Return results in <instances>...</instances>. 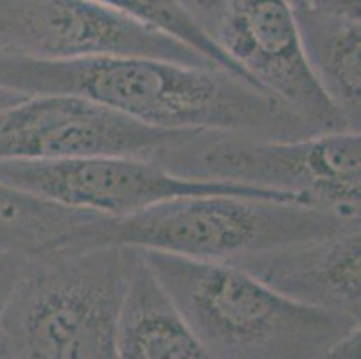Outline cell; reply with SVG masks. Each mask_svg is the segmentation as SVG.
Instances as JSON below:
<instances>
[{
    "instance_id": "cell-1",
    "label": "cell",
    "mask_w": 361,
    "mask_h": 359,
    "mask_svg": "<svg viewBox=\"0 0 361 359\" xmlns=\"http://www.w3.org/2000/svg\"><path fill=\"white\" fill-rule=\"evenodd\" d=\"M0 88L27 95H78L162 130L275 138L314 133L274 95L232 72L155 58L31 59L0 54Z\"/></svg>"
},
{
    "instance_id": "cell-2",
    "label": "cell",
    "mask_w": 361,
    "mask_h": 359,
    "mask_svg": "<svg viewBox=\"0 0 361 359\" xmlns=\"http://www.w3.org/2000/svg\"><path fill=\"white\" fill-rule=\"evenodd\" d=\"M140 257L216 359H361L357 318L291 300L234 264Z\"/></svg>"
},
{
    "instance_id": "cell-3",
    "label": "cell",
    "mask_w": 361,
    "mask_h": 359,
    "mask_svg": "<svg viewBox=\"0 0 361 359\" xmlns=\"http://www.w3.org/2000/svg\"><path fill=\"white\" fill-rule=\"evenodd\" d=\"M356 221L360 217L322 207L246 190H218L173 197L131 216H97L68 233L58 253L121 246L235 264L279 246L329 236Z\"/></svg>"
},
{
    "instance_id": "cell-4",
    "label": "cell",
    "mask_w": 361,
    "mask_h": 359,
    "mask_svg": "<svg viewBox=\"0 0 361 359\" xmlns=\"http://www.w3.org/2000/svg\"><path fill=\"white\" fill-rule=\"evenodd\" d=\"M140 253L99 246L35 259L0 322L2 359H117Z\"/></svg>"
},
{
    "instance_id": "cell-5",
    "label": "cell",
    "mask_w": 361,
    "mask_h": 359,
    "mask_svg": "<svg viewBox=\"0 0 361 359\" xmlns=\"http://www.w3.org/2000/svg\"><path fill=\"white\" fill-rule=\"evenodd\" d=\"M153 162L180 178L261 190L284 202L360 217V131L297 138L191 131Z\"/></svg>"
},
{
    "instance_id": "cell-6",
    "label": "cell",
    "mask_w": 361,
    "mask_h": 359,
    "mask_svg": "<svg viewBox=\"0 0 361 359\" xmlns=\"http://www.w3.org/2000/svg\"><path fill=\"white\" fill-rule=\"evenodd\" d=\"M0 54L31 59L140 56L219 68L178 39L92 0H0Z\"/></svg>"
},
{
    "instance_id": "cell-7",
    "label": "cell",
    "mask_w": 361,
    "mask_h": 359,
    "mask_svg": "<svg viewBox=\"0 0 361 359\" xmlns=\"http://www.w3.org/2000/svg\"><path fill=\"white\" fill-rule=\"evenodd\" d=\"M191 131L153 128L71 94H35L0 110V162L88 157L155 160Z\"/></svg>"
},
{
    "instance_id": "cell-8",
    "label": "cell",
    "mask_w": 361,
    "mask_h": 359,
    "mask_svg": "<svg viewBox=\"0 0 361 359\" xmlns=\"http://www.w3.org/2000/svg\"><path fill=\"white\" fill-rule=\"evenodd\" d=\"M214 39L248 81L313 131L353 130L318 83L288 0H225Z\"/></svg>"
},
{
    "instance_id": "cell-9",
    "label": "cell",
    "mask_w": 361,
    "mask_h": 359,
    "mask_svg": "<svg viewBox=\"0 0 361 359\" xmlns=\"http://www.w3.org/2000/svg\"><path fill=\"white\" fill-rule=\"evenodd\" d=\"M0 182L67 209L103 217L131 216L173 197L218 190H246L284 202L261 190L180 178L153 160L131 157L0 162Z\"/></svg>"
},
{
    "instance_id": "cell-10",
    "label": "cell",
    "mask_w": 361,
    "mask_h": 359,
    "mask_svg": "<svg viewBox=\"0 0 361 359\" xmlns=\"http://www.w3.org/2000/svg\"><path fill=\"white\" fill-rule=\"evenodd\" d=\"M234 266L291 300L360 320L361 221L246 257Z\"/></svg>"
},
{
    "instance_id": "cell-11",
    "label": "cell",
    "mask_w": 361,
    "mask_h": 359,
    "mask_svg": "<svg viewBox=\"0 0 361 359\" xmlns=\"http://www.w3.org/2000/svg\"><path fill=\"white\" fill-rule=\"evenodd\" d=\"M117 359H216L140 255L121 309Z\"/></svg>"
},
{
    "instance_id": "cell-12",
    "label": "cell",
    "mask_w": 361,
    "mask_h": 359,
    "mask_svg": "<svg viewBox=\"0 0 361 359\" xmlns=\"http://www.w3.org/2000/svg\"><path fill=\"white\" fill-rule=\"evenodd\" d=\"M297 25L318 83L349 128L360 131L361 20H306Z\"/></svg>"
},
{
    "instance_id": "cell-13",
    "label": "cell",
    "mask_w": 361,
    "mask_h": 359,
    "mask_svg": "<svg viewBox=\"0 0 361 359\" xmlns=\"http://www.w3.org/2000/svg\"><path fill=\"white\" fill-rule=\"evenodd\" d=\"M97 217L0 182V250L40 259L60 252L65 237Z\"/></svg>"
},
{
    "instance_id": "cell-14",
    "label": "cell",
    "mask_w": 361,
    "mask_h": 359,
    "mask_svg": "<svg viewBox=\"0 0 361 359\" xmlns=\"http://www.w3.org/2000/svg\"><path fill=\"white\" fill-rule=\"evenodd\" d=\"M92 2L114 9L121 15L130 16L140 24L149 25V28L157 29V31L171 36V38L178 39L180 44L195 49L203 58L212 61L216 67L246 79L231 63V59L223 54L214 38L203 29V25L185 8L183 0H92Z\"/></svg>"
},
{
    "instance_id": "cell-15",
    "label": "cell",
    "mask_w": 361,
    "mask_h": 359,
    "mask_svg": "<svg viewBox=\"0 0 361 359\" xmlns=\"http://www.w3.org/2000/svg\"><path fill=\"white\" fill-rule=\"evenodd\" d=\"M32 261H35L32 257L24 253L0 250V322L15 298L22 281L31 269Z\"/></svg>"
},
{
    "instance_id": "cell-16",
    "label": "cell",
    "mask_w": 361,
    "mask_h": 359,
    "mask_svg": "<svg viewBox=\"0 0 361 359\" xmlns=\"http://www.w3.org/2000/svg\"><path fill=\"white\" fill-rule=\"evenodd\" d=\"M223 2L225 0H183L185 8L191 11V15L198 20L212 38H214L216 28L221 20Z\"/></svg>"
},
{
    "instance_id": "cell-17",
    "label": "cell",
    "mask_w": 361,
    "mask_h": 359,
    "mask_svg": "<svg viewBox=\"0 0 361 359\" xmlns=\"http://www.w3.org/2000/svg\"><path fill=\"white\" fill-rule=\"evenodd\" d=\"M24 97H27V94H20V92H11V90H2L0 88V110L6 107H11V104L18 103Z\"/></svg>"
},
{
    "instance_id": "cell-18",
    "label": "cell",
    "mask_w": 361,
    "mask_h": 359,
    "mask_svg": "<svg viewBox=\"0 0 361 359\" xmlns=\"http://www.w3.org/2000/svg\"><path fill=\"white\" fill-rule=\"evenodd\" d=\"M0 359H2V358H0Z\"/></svg>"
}]
</instances>
